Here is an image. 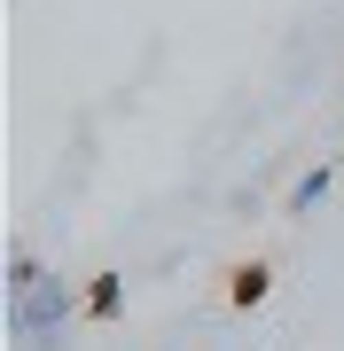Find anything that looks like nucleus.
Here are the masks:
<instances>
[{"label": "nucleus", "mask_w": 344, "mask_h": 351, "mask_svg": "<svg viewBox=\"0 0 344 351\" xmlns=\"http://www.w3.org/2000/svg\"><path fill=\"white\" fill-rule=\"evenodd\" d=\"M63 313H71V297H63V289H47V281H39V289H16V336H32V343H39Z\"/></svg>", "instance_id": "1"}, {"label": "nucleus", "mask_w": 344, "mask_h": 351, "mask_svg": "<svg viewBox=\"0 0 344 351\" xmlns=\"http://www.w3.org/2000/svg\"><path fill=\"white\" fill-rule=\"evenodd\" d=\"M266 289H274V265H235L227 274V304H242V313H251V304H266Z\"/></svg>", "instance_id": "2"}, {"label": "nucleus", "mask_w": 344, "mask_h": 351, "mask_svg": "<svg viewBox=\"0 0 344 351\" xmlns=\"http://www.w3.org/2000/svg\"><path fill=\"white\" fill-rule=\"evenodd\" d=\"M117 304H126V281H117V274H94L87 297H78V313H87V320H117Z\"/></svg>", "instance_id": "3"}, {"label": "nucleus", "mask_w": 344, "mask_h": 351, "mask_svg": "<svg viewBox=\"0 0 344 351\" xmlns=\"http://www.w3.org/2000/svg\"><path fill=\"white\" fill-rule=\"evenodd\" d=\"M321 195H329V172H306V180H297V195H290V203H297V211H313Z\"/></svg>", "instance_id": "4"}, {"label": "nucleus", "mask_w": 344, "mask_h": 351, "mask_svg": "<svg viewBox=\"0 0 344 351\" xmlns=\"http://www.w3.org/2000/svg\"><path fill=\"white\" fill-rule=\"evenodd\" d=\"M336 172H344V156H336Z\"/></svg>", "instance_id": "5"}]
</instances>
